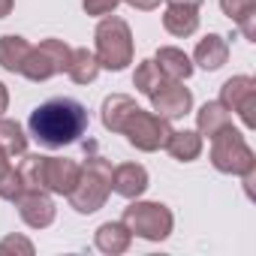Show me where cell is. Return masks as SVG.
Returning a JSON list of instances; mask_svg holds the SVG:
<instances>
[{
	"instance_id": "cell-1",
	"label": "cell",
	"mask_w": 256,
	"mask_h": 256,
	"mask_svg": "<svg viewBox=\"0 0 256 256\" xmlns=\"http://www.w3.org/2000/svg\"><path fill=\"white\" fill-rule=\"evenodd\" d=\"M30 136L46 148H64L88 130V108L78 100L54 96L30 112Z\"/></svg>"
},
{
	"instance_id": "cell-2",
	"label": "cell",
	"mask_w": 256,
	"mask_h": 256,
	"mask_svg": "<svg viewBox=\"0 0 256 256\" xmlns=\"http://www.w3.org/2000/svg\"><path fill=\"white\" fill-rule=\"evenodd\" d=\"M108 193H112V163L102 160V157H90L82 166L78 181L66 193V199L78 214H94L106 205Z\"/></svg>"
},
{
	"instance_id": "cell-3",
	"label": "cell",
	"mask_w": 256,
	"mask_h": 256,
	"mask_svg": "<svg viewBox=\"0 0 256 256\" xmlns=\"http://www.w3.org/2000/svg\"><path fill=\"white\" fill-rule=\"evenodd\" d=\"M96 60L100 70L120 72L126 64H133V34L130 24L118 16H106L96 24Z\"/></svg>"
},
{
	"instance_id": "cell-4",
	"label": "cell",
	"mask_w": 256,
	"mask_h": 256,
	"mask_svg": "<svg viewBox=\"0 0 256 256\" xmlns=\"http://www.w3.org/2000/svg\"><path fill=\"white\" fill-rule=\"evenodd\" d=\"M211 163L217 172H226V175H250L256 172V157L250 151V145L244 142V136L232 126L220 130L214 139H211Z\"/></svg>"
},
{
	"instance_id": "cell-5",
	"label": "cell",
	"mask_w": 256,
	"mask_h": 256,
	"mask_svg": "<svg viewBox=\"0 0 256 256\" xmlns=\"http://www.w3.org/2000/svg\"><path fill=\"white\" fill-rule=\"evenodd\" d=\"M120 133L139 151H160L172 136V126H169V118H160L157 112H145L136 106L120 124Z\"/></svg>"
},
{
	"instance_id": "cell-6",
	"label": "cell",
	"mask_w": 256,
	"mask_h": 256,
	"mask_svg": "<svg viewBox=\"0 0 256 256\" xmlns=\"http://www.w3.org/2000/svg\"><path fill=\"white\" fill-rule=\"evenodd\" d=\"M172 211L160 202H133L124 208V226L145 241H163L172 232Z\"/></svg>"
},
{
	"instance_id": "cell-7",
	"label": "cell",
	"mask_w": 256,
	"mask_h": 256,
	"mask_svg": "<svg viewBox=\"0 0 256 256\" xmlns=\"http://www.w3.org/2000/svg\"><path fill=\"white\" fill-rule=\"evenodd\" d=\"M70 52L72 48L64 40H42L40 46H30V54L22 66V76L30 82H46L58 72H66Z\"/></svg>"
},
{
	"instance_id": "cell-8",
	"label": "cell",
	"mask_w": 256,
	"mask_h": 256,
	"mask_svg": "<svg viewBox=\"0 0 256 256\" xmlns=\"http://www.w3.org/2000/svg\"><path fill=\"white\" fill-rule=\"evenodd\" d=\"M220 102L235 112L247 130L256 126V82L250 76H235L220 88Z\"/></svg>"
},
{
	"instance_id": "cell-9",
	"label": "cell",
	"mask_w": 256,
	"mask_h": 256,
	"mask_svg": "<svg viewBox=\"0 0 256 256\" xmlns=\"http://www.w3.org/2000/svg\"><path fill=\"white\" fill-rule=\"evenodd\" d=\"M151 106H154V112H157L160 118H181V114L190 112L193 94H190L181 82L166 78V82L151 94Z\"/></svg>"
},
{
	"instance_id": "cell-10",
	"label": "cell",
	"mask_w": 256,
	"mask_h": 256,
	"mask_svg": "<svg viewBox=\"0 0 256 256\" xmlns=\"http://www.w3.org/2000/svg\"><path fill=\"white\" fill-rule=\"evenodd\" d=\"M78 172H82V166H78L76 160H66V157H46V160H42V190H52V193L66 196V193L76 187Z\"/></svg>"
},
{
	"instance_id": "cell-11",
	"label": "cell",
	"mask_w": 256,
	"mask_h": 256,
	"mask_svg": "<svg viewBox=\"0 0 256 256\" xmlns=\"http://www.w3.org/2000/svg\"><path fill=\"white\" fill-rule=\"evenodd\" d=\"M18 214L30 229H46L54 223V202L46 196V190H24L18 199Z\"/></svg>"
},
{
	"instance_id": "cell-12",
	"label": "cell",
	"mask_w": 256,
	"mask_h": 256,
	"mask_svg": "<svg viewBox=\"0 0 256 256\" xmlns=\"http://www.w3.org/2000/svg\"><path fill=\"white\" fill-rule=\"evenodd\" d=\"M112 190L124 199H139L148 190V169L139 163H120L112 169Z\"/></svg>"
},
{
	"instance_id": "cell-13",
	"label": "cell",
	"mask_w": 256,
	"mask_h": 256,
	"mask_svg": "<svg viewBox=\"0 0 256 256\" xmlns=\"http://www.w3.org/2000/svg\"><path fill=\"white\" fill-rule=\"evenodd\" d=\"M163 28L172 36H193L199 28V12L196 6H184V4H169L163 12Z\"/></svg>"
},
{
	"instance_id": "cell-14",
	"label": "cell",
	"mask_w": 256,
	"mask_h": 256,
	"mask_svg": "<svg viewBox=\"0 0 256 256\" xmlns=\"http://www.w3.org/2000/svg\"><path fill=\"white\" fill-rule=\"evenodd\" d=\"M193 58H196V64H199L202 70H208V72H211V70H220V66L226 64V58H229V42H226L220 34H208L205 40H199Z\"/></svg>"
},
{
	"instance_id": "cell-15",
	"label": "cell",
	"mask_w": 256,
	"mask_h": 256,
	"mask_svg": "<svg viewBox=\"0 0 256 256\" xmlns=\"http://www.w3.org/2000/svg\"><path fill=\"white\" fill-rule=\"evenodd\" d=\"M196 126H199V136L214 139L220 130L232 126V114H229V108H226L220 100H217V102H205V106L196 112Z\"/></svg>"
},
{
	"instance_id": "cell-16",
	"label": "cell",
	"mask_w": 256,
	"mask_h": 256,
	"mask_svg": "<svg viewBox=\"0 0 256 256\" xmlns=\"http://www.w3.org/2000/svg\"><path fill=\"white\" fill-rule=\"evenodd\" d=\"M96 250H102V253H108V256H118V253H124L126 247H130V241H133V232L124 226V220L120 223H102L100 229H96Z\"/></svg>"
},
{
	"instance_id": "cell-17",
	"label": "cell",
	"mask_w": 256,
	"mask_h": 256,
	"mask_svg": "<svg viewBox=\"0 0 256 256\" xmlns=\"http://www.w3.org/2000/svg\"><path fill=\"white\" fill-rule=\"evenodd\" d=\"M154 64H157L160 72H163L166 78H172V82H184V78H190V72H193V60H190L181 48H172V46H163V48L157 52Z\"/></svg>"
},
{
	"instance_id": "cell-18",
	"label": "cell",
	"mask_w": 256,
	"mask_h": 256,
	"mask_svg": "<svg viewBox=\"0 0 256 256\" xmlns=\"http://www.w3.org/2000/svg\"><path fill=\"white\" fill-rule=\"evenodd\" d=\"M163 148H166L178 163H190V160H196V157L202 154V136L193 133V130H172V136L166 139Z\"/></svg>"
},
{
	"instance_id": "cell-19",
	"label": "cell",
	"mask_w": 256,
	"mask_h": 256,
	"mask_svg": "<svg viewBox=\"0 0 256 256\" xmlns=\"http://www.w3.org/2000/svg\"><path fill=\"white\" fill-rule=\"evenodd\" d=\"M28 54H30V42L24 36H16V34L0 36V66L6 72H22Z\"/></svg>"
},
{
	"instance_id": "cell-20",
	"label": "cell",
	"mask_w": 256,
	"mask_h": 256,
	"mask_svg": "<svg viewBox=\"0 0 256 256\" xmlns=\"http://www.w3.org/2000/svg\"><path fill=\"white\" fill-rule=\"evenodd\" d=\"M66 76L76 82V84H90L96 76H100V60L94 52L88 48H72L70 52V64H66Z\"/></svg>"
},
{
	"instance_id": "cell-21",
	"label": "cell",
	"mask_w": 256,
	"mask_h": 256,
	"mask_svg": "<svg viewBox=\"0 0 256 256\" xmlns=\"http://www.w3.org/2000/svg\"><path fill=\"white\" fill-rule=\"evenodd\" d=\"M220 10L241 28L247 40H256V0H220Z\"/></svg>"
},
{
	"instance_id": "cell-22",
	"label": "cell",
	"mask_w": 256,
	"mask_h": 256,
	"mask_svg": "<svg viewBox=\"0 0 256 256\" xmlns=\"http://www.w3.org/2000/svg\"><path fill=\"white\" fill-rule=\"evenodd\" d=\"M136 108V102L130 96H124V94H112L102 100V126L112 133H120V124L126 120V114H130Z\"/></svg>"
},
{
	"instance_id": "cell-23",
	"label": "cell",
	"mask_w": 256,
	"mask_h": 256,
	"mask_svg": "<svg viewBox=\"0 0 256 256\" xmlns=\"http://www.w3.org/2000/svg\"><path fill=\"white\" fill-rule=\"evenodd\" d=\"M0 148L6 151V157H18V154L28 151L24 130H22L16 120H10V118H0Z\"/></svg>"
},
{
	"instance_id": "cell-24",
	"label": "cell",
	"mask_w": 256,
	"mask_h": 256,
	"mask_svg": "<svg viewBox=\"0 0 256 256\" xmlns=\"http://www.w3.org/2000/svg\"><path fill=\"white\" fill-rule=\"evenodd\" d=\"M163 82H166V76L160 72V66H157L154 60H142V64H139V70H136V76H133L136 90H142L145 96H151Z\"/></svg>"
},
{
	"instance_id": "cell-25",
	"label": "cell",
	"mask_w": 256,
	"mask_h": 256,
	"mask_svg": "<svg viewBox=\"0 0 256 256\" xmlns=\"http://www.w3.org/2000/svg\"><path fill=\"white\" fill-rule=\"evenodd\" d=\"M22 193H24V181H22L18 169H12V166H10L4 175H0V199H10V202H16Z\"/></svg>"
},
{
	"instance_id": "cell-26",
	"label": "cell",
	"mask_w": 256,
	"mask_h": 256,
	"mask_svg": "<svg viewBox=\"0 0 256 256\" xmlns=\"http://www.w3.org/2000/svg\"><path fill=\"white\" fill-rule=\"evenodd\" d=\"M120 4V0H82V6L88 16H108L114 12V6Z\"/></svg>"
},
{
	"instance_id": "cell-27",
	"label": "cell",
	"mask_w": 256,
	"mask_h": 256,
	"mask_svg": "<svg viewBox=\"0 0 256 256\" xmlns=\"http://www.w3.org/2000/svg\"><path fill=\"white\" fill-rule=\"evenodd\" d=\"M0 250H24V253H34V244L24 241V238H6V241H0Z\"/></svg>"
},
{
	"instance_id": "cell-28",
	"label": "cell",
	"mask_w": 256,
	"mask_h": 256,
	"mask_svg": "<svg viewBox=\"0 0 256 256\" xmlns=\"http://www.w3.org/2000/svg\"><path fill=\"white\" fill-rule=\"evenodd\" d=\"M133 10H142V12H151V10H157L160 6V0H126Z\"/></svg>"
},
{
	"instance_id": "cell-29",
	"label": "cell",
	"mask_w": 256,
	"mask_h": 256,
	"mask_svg": "<svg viewBox=\"0 0 256 256\" xmlns=\"http://www.w3.org/2000/svg\"><path fill=\"white\" fill-rule=\"evenodd\" d=\"M12 6H16V0H0V18H6L12 12Z\"/></svg>"
},
{
	"instance_id": "cell-30",
	"label": "cell",
	"mask_w": 256,
	"mask_h": 256,
	"mask_svg": "<svg viewBox=\"0 0 256 256\" xmlns=\"http://www.w3.org/2000/svg\"><path fill=\"white\" fill-rule=\"evenodd\" d=\"M6 106H10V94H6V88L0 84V114L6 112Z\"/></svg>"
},
{
	"instance_id": "cell-31",
	"label": "cell",
	"mask_w": 256,
	"mask_h": 256,
	"mask_svg": "<svg viewBox=\"0 0 256 256\" xmlns=\"http://www.w3.org/2000/svg\"><path fill=\"white\" fill-rule=\"evenodd\" d=\"M169 4H184V6H196V10H199L205 0H169Z\"/></svg>"
},
{
	"instance_id": "cell-32",
	"label": "cell",
	"mask_w": 256,
	"mask_h": 256,
	"mask_svg": "<svg viewBox=\"0 0 256 256\" xmlns=\"http://www.w3.org/2000/svg\"><path fill=\"white\" fill-rule=\"evenodd\" d=\"M6 169H10V160H6V151H4V148H0V175H4Z\"/></svg>"
}]
</instances>
